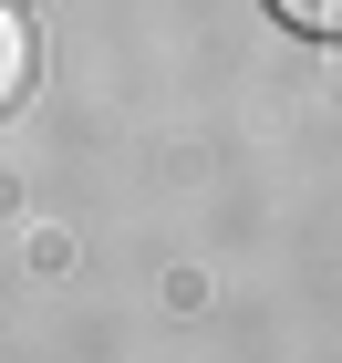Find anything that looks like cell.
Returning <instances> with one entry per match:
<instances>
[{
  "instance_id": "cell-1",
  "label": "cell",
  "mask_w": 342,
  "mask_h": 363,
  "mask_svg": "<svg viewBox=\"0 0 342 363\" xmlns=\"http://www.w3.org/2000/svg\"><path fill=\"white\" fill-rule=\"evenodd\" d=\"M31 73H42V42H31V21H21V0H0V114H21Z\"/></svg>"
},
{
  "instance_id": "cell-2",
  "label": "cell",
  "mask_w": 342,
  "mask_h": 363,
  "mask_svg": "<svg viewBox=\"0 0 342 363\" xmlns=\"http://www.w3.org/2000/svg\"><path fill=\"white\" fill-rule=\"evenodd\" d=\"M290 31H312V42H342V0H270Z\"/></svg>"
}]
</instances>
